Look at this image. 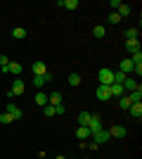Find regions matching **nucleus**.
I'll return each instance as SVG.
<instances>
[{"label": "nucleus", "mask_w": 142, "mask_h": 159, "mask_svg": "<svg viewBox=\"0 0 142 159\" xmlns=\"http://www.w3.org/2000/svg\"><path fill=\"white\" fill-rule=\"evenodd\" d=\"M97 81H100V86H111V83H114V71H111V69H100Z\"/></svg>", "instance_id": "1"}, {"label": "nucleus", "mask_w": 142, "mask_h": 159, "mask_svg": "<svg viewBox=\"0 0 142 159\" xmlns=\"http://www.w3.org/2000/svg\"><path fill=\"white\" fill-rule=\"evenodd\" d=\"M10 93H12L14 98H17V95H24V93H26V83H24L21 79H14V81H12V88H10Z\"/></svg>", "instance_id": "2"}, {"label": "nucleus", "mask_w": 142, "mask_h": 159, "mask_svg": "<svg viewBox=\"0 0 142 159\" xmlns=\"http://www.w3.org/2000/svg\"><path fill=\"white\" fill-rule=\"evenodd\" d=\"M5 112L10 114V116H12L14 121H19L21 116H24V114H21V109H19L17 105H14V102H7V105H5Z\"/></svg>", "instance_id": "3"}, {"label": "nucleus", "mask_w": 142, "mask_h": 159, "mask_svg": "<svg viewBox=\"0 0 142 159\" xmlns=\"http://www.w3.org/2000/svg\"><path fill=\"white\" fill-rule=\"evenodd\" d=\"M88 128H90V133H97V131H102V119L97 116V114H90Z\"/></svg>", "instance_id": "4"}, {"label": "nucleus", "mask_w": 142, "mask_h": 159, "mask_svg": "<svg viewBox=\"0 0 142 159\" xmlns=\"http://www.w3.org/2000/svg\"><path fill=\"white\" fill-rule=\"evenodd\" d=\"M95 95H97V100H102V102H107V100H111V93H109V86H97Z\"/></svg>", "instance_id": "5"}, {"label": "nucleus", "mask_w": 142, "mask_h": 159, "mask_svg": "<svg viewBox=\"0 0 142 159\" xmlns=\"http://www.w3.org/2000/svg\"><path fill=\"white\" fill-rule=\"evenodd\" d=\"M121 86H123V90H126V93H133V90H137V88H140V83H137L135 79H130V76H126V81H123Z\"/></svg>", "instance_id": "6"}, {"label": "nucleus", "mask_w": 142, "mask_h": 159, "mask_svg": "<svg viewBox=\"0 0 142 159\" xmlns=\"http://www.w3.org/2000/svg\"><path fill=\"white\" fill-rule=\"evenodd\" d=\"M50 81H52V74L47 71L45 76H33V86H36V88H43L45 83H50Z\"/></svg>", "instance_id": "7"}, {"label": "nucleus", "mask_w": 142, "mask_h": 159, "mask_svg": "<svg viewBox=\"0 0 142 159\" xmlns=\"http://www.w3.org/2000/svg\"><path fill=\"white\" fill-rule=\"evenodd\" d=\"M109 93H111V98H123L126 90H123L121 83H111V86H109Z\"/></svg>", "instance_id": "8"}, {"label": "nucleus", "mask_w": 142, "mask_h": 159, "mask_svg": "<svg viewBox=\"0 0 142 159\" xmlns=\"http://www.w3.org/2000/svg\"><path fill=\"white\" fill-rule=\"evenodd\" d=\"M93 138H95V143L100 145V143H107V140H111V135H109V131H97V133H93Z\"/></svg>", "instance_id": "9"}, {"label": "nucleus", "mask_w": 142, "mask_h": 159, "mask_svg": "<svg viewBox=\"0 0 142 159\" xmlns=\"http://www.w3.org/2000/svg\"><path fill=\"white\" fill-rule=\"evenodd\" d=\"M76 138L78 140H88V138H93V133H90L88 126H78L76 128Z\"/></svg>", "instance_id": "10"}, {"label": "nucleus", "mask_w": 142, "mask_h": 159, "mask_svg": "<svg viewBox=\"0 0 142 159\" xmlns=\"http://www.w3.org/2000/svg\"><path fill=\"white\" fill-rule=\"evenodd\" d=\"M128 112L133 114V116H135L137 121H140V119H142V102H133V105L128 107Z\"/></svg>", "instance_id": "11"}, {"label": "nucleus", "mask_w": 142, "mask_h": 159, "mask_svg": "<svg viewBox=\"0 0 142 159\" xmlns=\"http://www.w3.org/2000/svg\"><path fill=\"white\" fill-rule=\"evenodd\" d=\"M126 50H128L130 55L140 52V40H137V38H133V40H126Z\"/></svg>", "instance_id": "12"}, {"label": "nucleus", "mask_w": 142, "mask_h": 159, "mask_svg": "<svg viewBox=\"0 0 142 159\" xmlns=\"http://www.w3.org/2000/svg\"><path fill=\"white\" fill-rule=\"evenodd\" d=\"M126 133L128 131H126L123 126H111L109 128V135H111V138H126Z\"/></svg>", "instance_id": "13"}, {"label": "nucleus", "mask_w": 142, "mask_h": 159, "mask_svg": "<svg viewBox=\"0 0 142 159\" xmlns=\"http://www.w3.org/2000/svg\"><path fill=\"white\" fill-rule=\"evenodd\" d=\"M31 69H33V76H45V74H47V66L43 64V62H33Z\"/></svg>", "instance_id": "14"}, {"label": "nucleus", "mask_w": 142, "mask_h": 159, "mask_svg": "<svg viewBox=\"0 0 142 159\" xmlns=\"http://www.w3.org/2000/svg\"><path fill=\"white\" fill-rule=\"evenodd\" d=\"M118 71H123L126 76H130V74H133V62H130V57H128V60H123V62H121Z\"/></svg>", "instance_id": "15"}, {"label": "nucleus", "mask_w": 142, "mask_h": 159, "mask_svg": "<svg viewBox=\"0 0 142 159\" xmlns=\"http://www.w3.org/2000/svg\"><path fill=\"white\" fill-rule=\"evenodd\" d=\"M47 105H52V107L62 105V93H50L47 95Z\"/></svg>", "instance_id": "16"}, {"label": "nucleus", "mask_w": 142, "mask_h": 159, "mask_svg": "<svg viewBox=\"0 0 142 159\" xmlns=\"http://www.w3.org/2000/svg\"><path fill=\"white\" fill-rule=\"evenodd\" d=\"M59 7H64V10H69V12H71V10H76V7H78V0H59Z\"/></svg>", "instance_id": "17"}, {"label": "nucleus", "mask_w": 142, "mask_h": 159, "mask_svg": "<svg viewBox=\"0 0 142 159\" xmlns=\"http://www.w3.org/2000/svg\"><path fill=\"white\" fill-rule=\"evenodd\" d=\"M21 71H24V64H19V62H10V71H7V74H14V76H19Z\"/></svg>", "instance_id": "18"}, {"label": "nucleus", "mask_w": 142, "mask_h": 159, "mask_svg": "<svg viewBox=\"0 0 142 159\" xmlns=\"http://www.w3.org/2000/svg\"><path fill=\"white\" fill-rule=\"evenodd\" d=\"M12 36H14L17 40L26 38V29H24V26H14V29H12Z\"/></svg>", "instance_id": "19"}, {"label": "nucleus", "mask_w": 142, "mask_h": 159, "mask_svg": "<svg viewBox=\"0 0 142 159\" xmlns=\"http://www.w3.org/2000/svg\"><path fill=\"white\" fill-rule=\"evenodd\" d=\"M130 105H133V100L128 98V93L123 95V98H118V107H121V109H128Z\"/></svg>", "instance_id": "20"}, {"label": "nucleus", "mask_w": 142, "mask_h": 159, "mask_svg": "<svg viewBox=\"0 0 142 159\" xmlns=\"http://www.w3.org/2000/svg\"><path fill=\"white\" fill-rule=\"evenodd\" d=\"M36 105H41V107L47 105V95L43 93V90H38V93H36Z\"/></svg>", "instance_id": "21"}, {"label": "nucleus", "mask_w": 142, "mask_h": 159, "mask_svg": "<svg viewBox=\"0 0 142 159\" xmlns=\"http://www.w3.org/2000/svg\"><path fill=\"white\" fill-rule=\"evenodd\" d=\"M88 121H90V112H81L78 114V126H88Z\"/></svg>", "instance_id": "22"}, {"label": "nucleus", "mask_w": 142, "mask_h": 159, "mask_svg": "<svg viewBox=\"0 0 142 159\" xmlns=\"http://www.w3.org/2000/svg\"><path fill=\"white\" fill-rule=\"evenodd\" d=\"M116 14H118V17L123 19V17H128V14H130V7H128V5H123V2H121V5H118V10H116Z\"/></svg>", "instance_id": "23"}, {"label": "nucleus", "mask_w": 142, "mask_h": 159, "mask_svg": "<svg viewBox=\"0 0 142 159\" xmlns=\"http://www.w3.org/2000/svg\"><path fill=\"white\" fill-rule=\"evenodd\" d=\"M128 98L133 100V102H142V88H137V90H133V93H128Z\"/></svg>", "instance_id": "24"}, {"label": "nucleus", "mask_w": 142, "mask_h": 159, "mask_svg": "<svg viewBox=\"0 0 142 159\" xmlns=\"http://www.w3.org/2000/svg\"><path fill=\"white\" fill-rule=\"evenodd\" d=\"M0 69H2V74L10 71V60H7L5 55H0Z\"/></svg>", "instance_id": "25"}, {"label": "nucleus", "mask_w": 142, "mask_h": 159, "mask_svg": "<svg viewBox=\"0 0 142 159\" xmlns=\"http://www.w3.org/2000/svg\"><path fill=\"white\" fill-rule=\"evenodd\" d=\"M137 36H140V31H137L135 26H130L128 31H126V40H133V38H137Z\"/></svg>", "instance_id": "26"}, {"label": "nucleus", "mask_w": 142, "mask_h": 159, "mask_svg": "<svg viewBox=\"0 0 142 159\" xmlns=\"http://www.w3.org/2000/svg\"><path fill=\"white\" fill-rule=\"evenodd\" d=\"M104 33H107V29H104V26H95L93 29V36H95V38H104Z\"/></svg>", "instance_id": "27"}, {"label": "nucleus", "mask_w": 142, "mask_h": 159, "mask_svg": "<svg viewBox=\"0 0 142 159\" xmlns=\"http://www.w3.org/2000/svg\"><path fill=\"white\" fill-rule=\"evenodd\" d=\"M69 83L71 86H81V74H69Z\"/></svg>", "instance_id": "28"}, {"label": "nucleus", "mask_w": 142, "mask_h": 159, "mask_svg": "<svg viewBox=\"0 0 142 159\" xmlns=\"http://www.w3.org/2000/svg\"><path fill=\"white\" fill-rule=\"evenodd\" d=\"M130 62H133V66H135V64H142V52L130 55Z\"/></svg>", "instance_id": "29"}, {"label": "nucleus", "mask_w": 142, "mask_h": 159, "mask_svg": "<svg viewBox=\"0 0 142 159\" xmlns=\"http://www.w3.org/2000/svg\"><path fill=\"white\" fill-rule=\"evenodd\" d=\"M126 81V74L123 71H114V83H123Z\"/></svg>", "instance_id": "30"}, {"label": "nucleus", "mask_w": 142, "mask_h": 159, "mask_svg": "<svg viewBox=\"0 0 142 159\" xmlns=\"http://www.w3.org/2000/svg\"><path fill=\"white\" fill-rule=\"evenodd\" d=\"M0 121H2V124H12V116H10V114H7V112H2V114H0Z\"/></svg>", "instance_id": "31"}, {"label": "nucleus", "mask_w": 142, "mask_h": 159, "mask_svg": "<svg viewBox=\"0 0 142 159\" xmlns=\"http://www.w3.org/2000/svg\"><path fill=\"white\" fill-rule=\"evenodd\" d=\"M43 112H45V116H54V107L52 105H45V107H43Z\"/></svg>", "instance_id": "32"}, {"label": "nucleus", "mask_w": 142, "mask_h": 159, "mask_svg": "<svg viewBox=\"0 0 142 159\" xmlns=\"http://www.w3.org/2000/svg\"><path fill=\"white\" fill-rule=\"evenodd\" d=\"M118 21H121V17H118L116 12H111V14H109V24H118Z\"/></svg>", "instance_id": "33"}, {"label": "nucleus", "mask_w": 142, "mask_h": 159, "mask_svg": "<svg viewBox=\"0 0 142 159\" xmlns=\"http://www.w3.org/2000/svg\"><path fill=\"white\" fill-rule=\"evenodd\" d=\"M54 114H59V116H62V114H64V105H57V107H54Z\"/></svg>", "instance_id": "34"}, {"label": "nucleus", "mask_w": 142, "mask_h": 159, "mask_svg": "<svg viewBox=\"0 0 142 159\" xmlns=\"http://www.w3.org/2000/svg\"><path fill=\"white\" fill-rule=\"evenodd\" d=\"M133 71H135L137 76H140V74H142V64H135V66H133Z\"/></svg>", "instance_id": "35"}, {"label": "nucleus", "mask_w": 142, "mask_h": 159, "mask_svg": "<svg viewBox=\"0 0 142 159\" xmlns=\"http://www.w3.org/2000/svg\"><path fill=\"white\" fill-rule=\"evenodd\" d=\"M54 159H67V157H62V154H59V157H54Z\"/></svg>", "instance_id": "36"}, {"label": "nucleus", "mask_w": 142, "mask_h": 159, "mask_svg": "<svg viewBox=\"0 0 142 159\" xmlns=\"http://www.w3.org/2000/svg\"><path fill=\"white\" fill-rule=\"evenodd\" d=\"M0 43H2V40H0Z\"/></svg>", "instance_id": "37"}]
</instances>
